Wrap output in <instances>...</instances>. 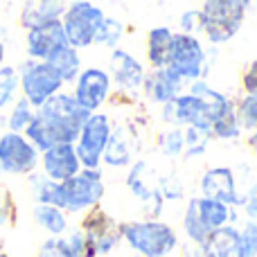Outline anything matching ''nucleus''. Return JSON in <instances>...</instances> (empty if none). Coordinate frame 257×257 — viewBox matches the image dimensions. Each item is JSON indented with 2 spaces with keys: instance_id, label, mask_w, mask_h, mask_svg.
Segmentation results:
<instances>
[{
  "instance_id": "nucleus-1",
  "label": "nucleus",
  "mask_w": 257,
  "mask_h": 257,
  "mask_svg": "<svg viewBox=\"0 0 257 257\" xmlns=\"http://www.w3.org/2000/svg\"><path fill=\"white\" fill-rule=\"evenodd\" d=\"M90 111H86L72 93H57L36 108L34 120L25 128V136L36 149H45L63 142H77L81 126L86 124Z\"/></svg>"
},
{
  "instance_id": "nucleus-2",
  "label": "nucleus",
  "mask_w": 257,
  "mask_h": 257,
  "mask_svg": "<svg viewBox=\"0 0 257 257\" xmlns=\"http://www.w3.org/2000/svg\"><path fill=\"white\" fill-rule=\"evenodd\" d=\"M255 0H203L201 5V34L210 45L232 41L244 27Z\"/></svg>"
},
{
  "instance_id": "nucleus-3",
  "label": "nucleus",
  "mask_w": 257,
  "mask_h": 257,
  "mask_svg": "<svg viewBox=\"0 0 257 257\" xmlns=\"http://www.w3.org/2000/svg\"><path fill=\"white\" fill-rule=\"evenodd\" d=\"M237 221H239L237 208H230V205L221 203V201L196 194L185 203L183 232L190 239V244L201 246L214 230H219L226 223H237Z\"/></svg>"
},
{
  "instance_id": "nucleus-4",
  "label": "nucleus",
  "mask_w": 257,
  "mask_h": 257,
  "mask_svg": "<svg viewBox=\"0 0 257 257\" xmlns=\"http://www.w3.org/2000/svg\"><path fill=\"white\" fill-rule=\"evenodd\" d=\"M122 241L142 257H167L178 246V235L163 219H138L122 221Z\"/></svg>"
},
{
  "instance_id": "nucleus-5",
  "label": "nucleus",
  "mask_w": 257,
  "mask_h": 257,
  "mask_svg": "<svg viewBox=\"0 0 257 257\" xmlns=\"http://www.w3.org/2000/svg\"><path fill=\"white\" fill-rule=\"evenodd\" d=\"M104 192L102 169L81 167L72 178L61 183V210L68 214H84L102 203Z\"/></svg>"
},
{
  "instance_id": "nucleus-6",
  "label": "nucleus",
  "mask_w": 257,
  "mask_h": 257,
  "mask_svg": "<svg viewBox=\"0 0 257 257\" xmlns=\"http://www.w3.org/2000/svg\"><path fill=\"white\" fill-rule=\"evenodd\" d=\"M18 75H21V95L36 108L48 102L52 95L61 93L66 86L63 77L50 61H39V59L27 57L18 66Z\"/></svg>"
},
{
  "instance_id": "nucleus-7",
  "label": "nucleus",
  "mask_w": 257,
  "mask_h": 257,
  "mask_svg": "<svg viewBox=\"0 0 257 257\" xmlns=\"http://www.w3.org/2000/svg\"><path fill=\"white\" fill-rule=\"evenodd\" d=\"M104 18H106L104 9L95 5L93 0H70L61 18L68 43L77 50H86L95 45V36H97Z\"/></svg>"
},
{
  "instance_id": "nucleus-8",
  "label": "nucleus",
  "mask_w": 257,
  "mask_h": 257,
  "mask_svg": "<svg viewBox=\"0 0 257 257\" xmlns=\"http://www.w3.org/2000/svg\"><path fill=\"white\" fill-rule=\"evenodd\" d=\"M79 230L86 239V255L102 257L117 248L122 241V221H117L113 214H108L102 205L84 212Z\"/></svg>"
},
{
  "instance_id": "nucleus-9",
  "label": "nucleus",
  "mask_w": 257,
  "mask_h": 257,
  "mask_svg": "<svg viewBox=\"0 0 257 257\" xmlns=\"http://www.w3.org/2000/svg\"><path fill=\"white\" fill-rule=\"evenodd\" d=\"M169 68L178 77L192 84L196 79H205L210 72V52L196 34H185L176 32L172 45V57H169Z\"/></svg>"
},
{
  "instance_id": "nucleus-10",
  "label": "nucleus",
  "mask_w": 257,
  "mask_h": 257,
  "mask_svg": "<svg viewBox=\"0 0 257 257\" xmlns=\"http://www.w3.org/2000/svg\"><path fill=\"white\" fill-rule=\"evenodd\" d=\"M113 131V120L108 113H90L86 124L81 126L79 138L75 142V149L79 160L88 169H102V156L108 145V138Z\"/></svg>"
},
{
  "instance_id": "nucleus-11",
  "label": "nucleus",
  "mask_w": 257,
  "mask_h": 257,
  "mask_svg": "<svg viewBox=\"0 0 257 257\" xmlns=\"http://www.w3.org/2000/svg\"><path fill=\"white\" fill-rule=\"evenodd\" d=\"M41 165V151L25 133L5 131L0 136V169L9 176H30Z\"/></svg>"
},
{
  "instance_id": "nucleus-12",
  "label": "nucleus",
  "mask_w": 257,
  "mask_h": 257,
  "mask_svg": "<svg viewBox=\"0 0 257 257\" xmlns=\"http://www.w3.org/2000/svg\"><path fill=\"white\" fill-rule=\"evenodd\" d=\"M126 187L133 196L142 203L147 217L149 219H160V212L165 208V196L160 192V181H156L151 165L147 160H136L128 167L126 174Z\"/></svg>"
},
{
  "instance_id": "nucleus-13",
  "label": "nucleus",
  "mask_w": 257,
  "mask_h": 257,
  "mask_svg": "<svg viewBox=\"0 0 257 257\" xmlns=\"http://www.w3.org/2000/svg\"><path fill=\"white\" fill-rule=\"evenodd\" d=\"M72 86H75V88H72L75 99L90 113L99 111L113 95L111 72L104 70V68H99V66L84 68Z\"/></svg>"
},
{
  "instance_id": "nucleus-14",
  "label": "nucleus",
  "mask_w": 257,
  "mask_h": 257,
  "mask_svg": "<svg viewBox=\"0 0 257 257\" xmlns=\"http://www.w3.org/2000/svg\"><path fill=\"white\" fill-rule=\"evenodd\" d=\"M199 194L208 199L221 201L230 208H241L244 205V192L239 190V181L232 167L219 165V167H208L199 178Z\"/></svg>"
},
{
  "instance_id": "nucleus-15",
  "label": "nucleus",
  "mask_w": 257,
  "mask_h": 257,
  "mask_svg": "<svg viewBox=\"0 0 257 257\" xmlns=\"http://www.w3.org/2000/svg\"><path fill=\"white\" fill-rule=\"evenodd\" d=\"M108 72H111V79H113V88L120 95L133 97V95L142 93V84H145L147 70L140 59H136L128 50H124V48L111 50Z\"/></svg>"
},
{
  "instance_id": "nucleus-16",
  "label": "nucleus",
  "mask_w": 257,
  "mask_h": 257,
  "mask_svg": "<svg viewBox=\"0 0 257 257\" xmlns=\"http://www.w3.org/2000/svg\"><path fill=\"white\" fill-rule=\"evenodd\" d=\"M63 45H68V39L61 21L41 23V25H34L25 32V52L30 59L48 61Z\"/></svg>"
},
{
  "instance_id": "nucleus-17",
  "label": "nucleus",
  "mask_w": 257,
  "mask_h": 257,
  "mask_svg": "<svg viewBox=\"0 0 257 257\" xmlns=\"http://www.w3.org/2000/svg\"><path fill=\"white\" fill-rule=\"evenodd\" d=\"M187 81L183 79V77H178L176 72L172 70V68H156V70L147 72L145 77V84H142V97L147 99V102L151 104H158V106H163V104L172 102L176 95L185 93L187 90Z\"/></svg>"
},
{
  "instance_id": "nucleus-18",
  "label": "nucleus",
  "mask_w": 257,
  "mask_h": 257,
  "mask_svg": "<svg viewBox=\"0 0 257 257\" xmlns=\"http://www.w3.org/2000/svg\"><path fill=\"white\" fill-rule=\"evenodd\" d=\"M138 131L133 126L126 124H113L111 138H108V145L104 149L102 156V165L113 169H128L133 163H136V154L138 149Z\"/></svg>"
},
{
  "instance_id": "nucleus-19",
  "label": "nucleus",
  "mask_w": 257,
  "mask_h": 257,
  "mask_svg": "<svg viewBox=\"0 0 257 257\" xmlns=\"http://www.w3.org/2000/svg\"><path fill=\"white\" fill-rule=\"evenodd\" d=\"M84 167L79 160V154L75 149V142H63V145H54L41 154V172L52 181H68L72 178L79 169Z\"/></svg>"
},
{
  "instance_id": "nucleus-20",
  "label": "nucleus",
  "mask_w": 257,
  "mask_h": 257,
  "mask_svg": "<svg viewBox=\"0 0 257 257\" xmlns=\"http://www.w3.org/2000/svg\"><path fill=\"white\" fill-rule=\"evenodd\" d=\"M70 0H27L21 9V25L25 30L48 21H61Z\"/></svg>"
},
{
  "instance_id": "nucleus-21",
  "label": "nucleus",
  "mask_w": 257,
  "mask_h": 257,
  "mask_svg": "<svg viewBox=\"0 0 257 257\" xmlns=\"http://www.w3.org/2000/svg\"><path fill=\"white\" fill-rule=\"evenodd\" d=\"M174 34H176V32H174L172 27H167V25L151 27V30L147 32V63H149L151 70L169 66Z\"/></svg>"
},
{
  "instance_id": "nucleus-22",
  "label": "nucleus",
  "mask_w": 257,
  "mask_h": 257,
  "mask_svg": "<svg viewBox=\"0 0 257 257\" xmlns=\"http://www.w3.org/2000/svg\"><path fill=\"white\" fill-rule=\"evenodd\" d=\"M205 257H239V228L226 223L199 246Z\"/></svg>"
},
{
  "instance_id": "nucleus-23",
  "label": "nucleus",
  "mask_w": 257,
  "mask_h": 257,
  "mask_svg": "<svg viewBox=\"0 0 257 257\" xmlns=\"http://www.w3.org/2000/svg\"><path fill=\"white\" fill-rule=\"evenodd\" d=\"M68 212L61 208H54L48 203H34L32 208V219L39 228H43L50 237H63L68 230Z\"/></svg>"
},
{
  "instance_id": "nucleus-24",
  "label": "nucleus",
  "mask_w": 257,
  "mask_h": 257,
  "mask_svg": "<svg viewBox=\"0 0 257 257\" xmlns=\"http://www.w3.org/2000/svg\"><path fill=\"white\" fill-rule=\"evenodd\" d=\"M50 63H52L54 68H57V72L63 77V81L66 84H75V79L79 77V72L84 70L81 68V54L77 48H72L70 43L63 45L61 50H57V52L52 54V57L48 59Z\"/></svg>"
},
{
  "instance_id": "nucleus-25",
  "label": "nucleus",
  "mask_w": 257,
  "mask_h": 257,
  "mask_svg": "<svg viewBox=\"0 0 257 257\" xmlns=\"http://www.w3.org/2000/svg\"><path fill=\"white\" fill-rule=\"evenodd\" d=\"M156 149L165 156V158H183L185 151V128L183 126H167L156 136Z\"/></svg>"
},
{
  "instance_id": "nucleus-26",
  "label": "nucleus",
  "mask_w": 257,
  "mask_h": 257,
  "mask_svg": "<svg viewBox=\"0 0 257 257\" xmlns=\"http://www.w3.org/2000/svg\"><path fill=\"white\" fill-rule=\"evenodd\" d=\"M36 115V106H32L25 97H16L7 113V131L14 133H25V128L30 126V122Z\"/></svg>"
},
{
  "instance_id": "nucleus-27",
  "label": "nucleus",
  "mask_w": 257,
  "mask_h": 257,
  "mask_svg": "<svg viewBox=\"0 0 257 257\" xmlns=\"http://www.w3.org/2000/svg\"><path fill=\"white\" fill-rule=\"evenodd\" d=\"M21 90V75L14 66H0V113L12 106L16 93Z\"/></svg>"
},
{
  "instance_id": "nucleus-28",
  "label": "nucleus",
  "mask_w": 257,
  "mask_h": 257,
  "mask_svg": "<svg viewBox=\"0 0 257 257\" xmlns=\"http://www.w3.org/2000/svg\"><path fill=\"white\" fill-rule=\"evenodd\" d=\"M122 36H124V23L113 16H106L104 23L99 25L97 36H95V45H102L106 50H115L120 48Z\"/></svg>"
},
{
  "instance_id": "nucleus-29",
  "label": "nucleus",
  "mask_w": 257,
  "mask_h": 257,
  "mask_svg": "<svg viewBox=\"0 0 257 257\" xmlns=\"http://www.w3.org/2000/svg\"><path fill=\"white\" fill-rule=\"evenodd\" d=\"M185 128V151H183V160H192V158H201L208 149V145L214 140L212 133L201 131L194 126H183Z\"/></svg>"
},
{
  "instance_id": "nucleus-30",
  "label": "nucleus",
  "mask_w": 257,
  "mask_h": 257,
  "mask_svg": "<svg viewBox=\"0 0 257 257\" xmlns=\"http://www.w3.org/2000/svg\"><path fill=\"white\" fill-rule=\"evenodd\" d=\"M235 111L244 133H255L257 131V95H241L239 99H235Z\"/></svg>"
},
{
  "instance_id": "nucleus-31",
  "label": "nucleus",
  "mask_w": 257,
  "mask_h": 257,
  "mask_svg": "<svg viewBox=\"0 0 257 257\" xmlns=\"http://www.w3.org/2000/svg\"><path fill=\"white\" fill-rule=\"evenodd\" d=\"M241 136H244V128H241L239 120H237V111L226 113V115L219 117V120L212 124V138L214 140L232 142V140H239Z\"/></svg>"
},
{
  "instance_id": "nucleus-32",
  "label": "nucleus",
  "mask_w": 257,
  "mask_h": 257,
  "mask_svg": "<svg viewBox=\"0 0 257 257\" xmlns=\"http://www.w3.org/2000/svg\"><path fill=\"white\" fill-rule=\"evenodd\" d=\"M239 257H257V221L246 219L239 226Z\"/></svg>"
},
{
  "instance_id": "nucleus-33",
  "label": "nucleus",
  "mask_w": 257,
  "mask_h": 257,
  "mask_svg": "<svg viewBox=\"0 0 257 257\" xmlns=\"http://www.w3.org/2000/svg\"><path fill=\"white\" fill-rule=\"evenodd\" d=\"M36 257H75L66 237H50L39 246Z\"/></svg>"
},
{
  "instance_id": "nucleus-34",
  "label": "nucleus",
  "mask_w": 257,
  "mask_h": 257,
  "mask_svg": "<svg viewBox=\"0 0 257 257\" xmlns=\"http://www.w3.org/2000/svg\"><path fill=\"white\" fill-rule=\"evenodd\" d=\"M14 219H16V203H14V194H12L9 187L0 185V230L7 228Z\"/></svg>"
},
{
  "instance_id": "nucleus-35",
  "label": "nucleus",
  "mask_w": 257,
  "mask_h": 257,
  "mask_svg": "<svg viewBox=\"0 0 257 257\" xmlns=\"http://www.w3.org/2000/svg\"><path fill=\"white\" fill-rule=\"evenodd\" d=\"M178 32L185 34H201V12L199 9H187L178 18Z\"/></svg>"
},
{
  "instance_id": "nucleus-36",
  "label": "nucleus",
  "mask_w": 257,
  "mask_h": 257,
  "mask_svg": "<svg viewBox=\"0 0 257 257\" xmlns=\"http://www.w3.org/2000/svg\"><path fill=\"white\" fill-rule=\"evenodd\" d=\"M241 90L244 95H257V59H253L241 72Z\"/></svg>"
},
{
  "instance_id": "nucleus-37",
  "label": "nucleus",
  "mask_w": 257,
  "mask_h": 257,
  "mask_svg": "<svg viewBox=\"0 0 257 257\" xmlns=\"http://www.w3.org/2000/svg\"><path fill=\"white\" fill-rule=\"evenodd\" d=\"M160 192H163L165 201H181L183 194H185L183 185L178 181H174V178H163L160 181Z\"/></svg>"
},
{
  "instance_id": "nucleus-38",
  "label": "nucleus",
  "mask_w": 257,
  "mask_h": 257,
  "mask_svg": "<svg viewBox=\"0 0 257 257\" xmlns=\"http://www.w3.org/2000/svg\"><path fill=\"white\" fill-rule=\"evenodd\" d=\"M241 208H244L246 219H255L257 221V183H253V185L244 192V205H241Z\"/></svg>"
},
{
  "instance_id": "nucleus-39",
  "label": "nucleus",
  "mask_w": 257,
  "mask_h": 257,
  "mask_svg": "<svg viewBox=\"0 0 257 257\" xmlns=\"http://www.w3.org/2000/svg\"><path fill=\"white\" fill-rule=\"evenodd\" d=\"M248 149H250V154H253V158H255V163H257V131L255 133H248Z\"/></svg>"
},
{
  "instance_id": "nucleus-40",
  "label": "nucleus",
  "mask_w": 257,
  "mask_h": 257,
  "mask_svg": "<svg viewBox=\"0 0 257 257\" xmlns=\"http://www.w3.org/2000/svg\"><path fill=\"white\" fill-rule=\"evenodd\" d=\"M185 253H187V257H205V253H203V250H201L199 246H194V244H192L190 248L185 250Z\"/></svg>"
},
{
  "instance_id": "nucleus-41",
  "label": "nucleus",
  "mask_w": 257,
  "mask_h": 257,
  "mask_svg": "<svg viewBox=\"0 0 257 257\" xmlns=\"http://www.w3.org/2000/svg\"><path fill=\"white\" fill-rule=\"evenodd\" d=\"M5 59H7V45L0 39V66H5Z\"/></svg>"
},
{
  "instance_id": "nucleus-42",
  "label": "nucleus",
  "mask_w": 257,
  "mask_h": 257,
  "mask_svg": "<svg viewBox=\"0 0 257 257\" xmlns=\"http://www.w3.org/2000/svg\"><path fill=\"white\" fill-rule=\"evenodd\" d=\"M0 257H9V255L7 253H0Z\"/></svg>"
},
{
  "instance_id": "nucleus-43",
  "label": "nucleus",
  "mask_w": 257,
  "mask_h": 257,
  "mask_svg": "<svg viewBox=\"0 0 257 257\" xmlns=\"http://www.w3.org/2000/svg\"><path fill=\"white\" fill-rule=\"evenodd\" d=\"M136 257H142V255H136Z\"/></svg>"
},
{
  "instance_id": "nucleus-44",
  "label": "nucleus",
  "mask_w": 257,
  "mask_h": 257,
  "mask_svg": "<svg viewBox=\"0 0 257 257\" xmlns=\"http://www.w3.org/2000/svg\"><path fill=\"white\" fill-rule=\"evenodd\" d=\"M0 174H3V169H0Z\"/></svg>"
}]
</instances>
